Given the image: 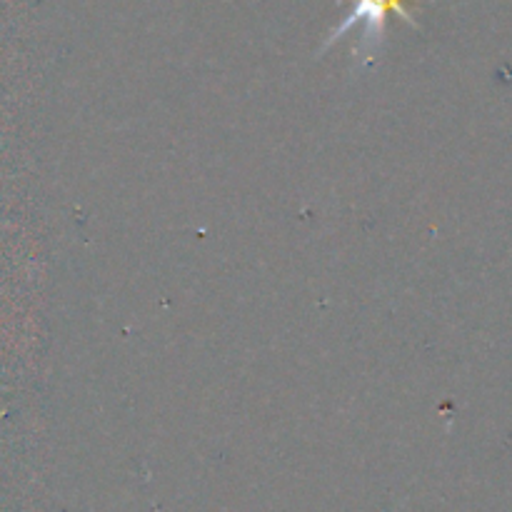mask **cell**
I'll return each instance as SVG.
<instances>
[{
    "label": "cell",
    "instance_id": "6da1fadb",
    "mask_svg": "<svg viewBox=\"0 0 512 512\" xmlns=\"http://www.w3.org/2000/svg\"><path fill=\"white\" fill-rule=\"evenodd\" d=\"M403 3L405 0H353V10H350L348 18L330 33L323 50H328L335 40H340L345 33H350V30L360 25V43L358 48H355V58H360L363 65L373 63L375 53H378V48L383 45L385 23H388L390 13H398L405 23L418 28V23L410 18V13L403 8Z\"/></svg>",
    "mask_w": 512,
    "mask_h": 512
}]
</instances>
